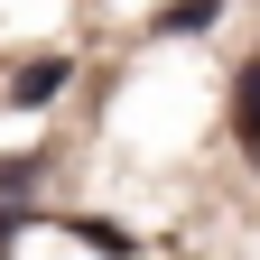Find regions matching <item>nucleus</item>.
Returning a JSON list of instances; mask_svg holds the SVG:
<instances>
[{"label":"nucleus","mask_w":260,"mask_h":260,"mask_svg":"<svg viewBox=\"0 0 260 260\" xmlns=\"http://www.w3.org/2000/svg\"><path fill=\"white\" fill-rule=\"evenodd\" d=\"M233 121H242V140L260 149V65H251V75H242V103H233Z\"/></svg>","instance_id":"1"}]
</instances>
